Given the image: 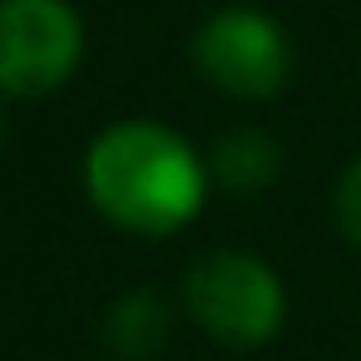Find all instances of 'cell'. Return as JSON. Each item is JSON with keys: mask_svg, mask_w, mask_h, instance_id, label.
Returning a JSON list of instances; mask_svg holds the SVG:
<instances>
[{"mask_svg": "<svg viewBox=\"0 0 361 361\" xmlns=\"http://www.w3.org/2000/svg\"><path fill=\"white\" fill-rule=\"evenodd\" d=\"M208 183L213 173L198 149L159 119H119L94 134L85 154V193L99 218L144 238L188 228L208 198Z\"/></svg>", "mask_w": 361, "mask_h": 361, "instance_id": "cell-1", "label": "cell"}, {"mask_svg": "<svg viewBox=\"0 0 361 361\" xmlns=\"http://www.w3.org/2000/svg\"><path fill=\"white\" fill-rule=\"evenodd\" d=\"M183 307L218 346H267L287 322V287L272 262L243 247H213L183 267Z\"/></svg>", "mask_w": 361, "mask_h": 361, "instance_id": "cell-2", "label": "cell"}, {"mask_svg": "<svg viewBox=\"0 0 361 361\" xmlns=\"http://www.w3.org/2000/svg\"><path fill=\"white\" fill-rule=\"evenodd\" d=\"M193 70L228 99H272L292 75L287 30L257 6L213 11L188 40Z\"/></svg>", "mask_w": 361, "mask_h": 361, "instance_id": "cell-3", "label": "cell"}, {"mask_svg": "<svg viewBox=\"0 0 361 361\" xmlns=\"http://www.w3.org/2000/svg\"><path fill=\"white\" fill-rule=\"evenodd\" d=\"M85 60L70 0H0V99H45Z\"/></svg>", "mask_w": 361, "mask_h": 361, "instance_id": "cell-4", "label": "cell"}, {"mask_svg": "<svg viewBox=\"0 0 361 361\" xmlns=\"http://www.w3.org/2000/svg\"><path fill=\"white\" fill-rule=\"evenodd\" d=\"M208 173L218 188H233V193H262L267 183H277L282 173V149L277 139H267L262 129H238L228 139H218L213 159H208Z\"/></svg>", "mask_w": 361, "mask_h": 361, "instance_id": "cell-5", "label": "cell"}, {"mask_svg": "<svg viewBox=\"0 0 361 361\" xmlns=\"http://www.w3.org/2000/svg\"><path fill=\"white\" fill-rule=\"evenodd\" d=\"M169 326H173L169 302H164L159 292H144V287H139V292H129V297H119V302L109 307L104 341H109L114 356H124V361H144V356L164 351Z\"/></svg>", "mask_w": 361, "mask_h": 361, "instance_id": "cell-6", "label": "cell"}, {"mask_svg": "<svg viewBox=\"0 0 361 361\" xmlns=\"http://www.w3.org/2000/svg\"><path fill=\"white\" fill-rule=\"evenodd\" d=\"M331 208H336V228H341V238H346L351 247H361V159H351L346 173L336 178V198H331Z\"/></svg>", "mask_w": 361, "mask_h": 361, "instance_id": "cell-7", "label": "cell"}, {"mask_svg": "<svg viewBox=\"0 0 361 361\" xmlns=\"http://www.w3.org/2000/svg\"><path fill=\"white\" fill-rule=\"evenodd\" d=\"M0 144H6V114H0Z\"/></svg>", "mask_w": 361, "mask_h": 361, "instance_id": "cell-8", "label": "cell"}]
</instances>
